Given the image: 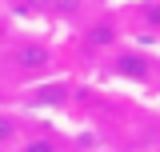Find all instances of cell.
I'll use <instances>...</instances> for the list:
<instances>
[{
	"instance_id": "obj_1",
	"label": "cell",
	"mask_w": 160,
	"mask_h": 152,
	"mask_svg": "<svg viewBox=\"0 0 160 152\" xmlns=\"http://www.w3.org/2000/svg\"><path fill=\"white\" fill-rule=\"evenodd\" d=\"M8 64H12L20 76H36V72H44V68L52 64V52H48L40 40H24V44H16V48H12Z\"/></svg>"
},
{
	"instance_id": "obj_2",
	"label": "cell",
	"mask_w": 160,
	"mask_h": 152,
	"mask_svg": "<svg viewBox=\"0 0 160 152\" xmlns=\"http://www.w3.org/2000/svg\"><path fill=\"white\" fill-rule=\"evenodd\" d=\"M112 68H116L124 80H148V76H152V60L140 56V52H120Z\"/></svg>"
},
{
	"instance_id": "obj_3",
	"label": "cell",
	"mask_w": 160,
	"mask_h": 152,
	"mask_svg": "<svg viewBox=\"0 0 160 152\" xmlns=\"http://www.w3.org/2000/svg\"><path fill=\"white\" fill-rule=\"evenodd\" d=\"M68 92H72V88H68L64 80H60V84H44V88H36V92H32V104H64V100H68Z\"/></svg>"
},
{
	"instance_id": "obj_4",
	"label": "cell",
	"mask_w": 160,
	"mask_h": 152,
	"mask_svg": "<svg viewBox=\"0 0 160 152\" xmlns=\"http://www.w3.org/2000/svg\"><path fill=\"white\" fill-rule=\"evenodd\" d=\"M116 32H112V24H92L88 28V48H104V44H112Z\"/></svg>"
},
{
	"instance_id": "obj_5",
	"label": "cell",
	"mask_w": 160,
	"mask_h": 152,
	"mask_svg": "<svg viewBox=\"0 0 160 152\" xmlns=\"http://www.w3.org/2000/svg\"><path fill=\"white\" fill-rule=\"evenodd\" d=\"M136 16H140V24H148V28H160V0H144L136 8Z\"/></svg>"
},
{
	"instance_id": "obj_6",
	"label": "cell",
	"mask_w": 160,
	"mask_h": 152,
	"mask_svg": "<svg viewBox=\"0 0 160 152\" xmlns=\"http://www.w3.org/2000/svg\"><path fill=\"white\" fill-rule=\"evenodd\" d=\"M20 132V124H16V116H8V112H0V148H8L12 140H16Z\"/></svg>"
},
{
	"instance_id": "obj_7",
	"label": "cell",
	"mask_w": 160,
	"mask_h": 152,
	"mask_svg": "<svg viewBox=\"0 0 160 152\" xmlns=\"http://www.w3.org/2000/svg\"><path fill=\"white\" fill-rule=\"evenodd\" d=\"M20 152H60V144L52 140V136H32V140H24Z\"/></svg>"
},
{
	"instance_id": "obj_8",
	"label": "cell",
	"mask_w": 160,
	"mask_h": 152,
	"mask_svg": "<svg viewBox=\"0 0 160 152\" xmlns=\"http://www.w3.org/2000/svg\"><path fill=\"white\" fill-rule=\"evenodd\" d=\"M16 4V12H24V16H36V12H48L52 8V0H12Z\"/></svg>"
},
{
	"instance_id": "obj_9",
	"label": "cell",
	"mask_w": 160,
	"mask_h": 152,
	"mask_svg": "<svg viewBox=\"0 0 160 152\" xmlns=\"http://www.w3.org/2000/svg\"><path fill=\"white\" fill-rule=\"evenodd\" d=\"M80 4H84V0H52V12H60V16H76Z\"/></svg>"
},
{
	"instance_id": "obj_10",
	"label": "cell",
	"mask_w": 160,
	"mask_h": 152,
	"mask_svg": "<svg viewBox=\"0 0 160 152\" xmlns=\"http://www.w3.org/2000/svg\"><path fill=\"white\" fill-rule=\"evenodd\" d=\"M0 40H4V28H0Z\"/></svg>"
}]
</instances>
